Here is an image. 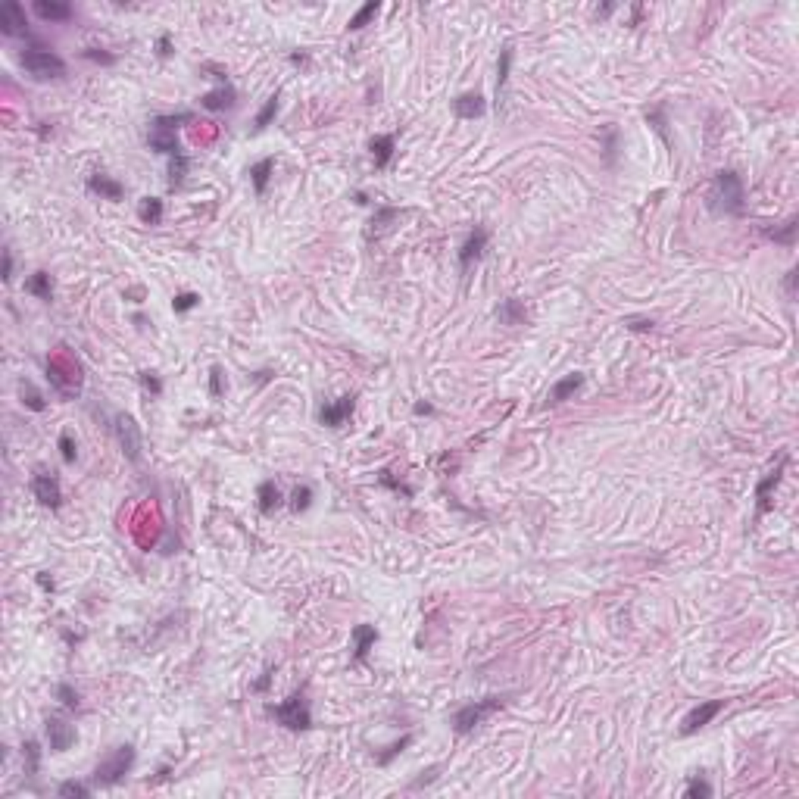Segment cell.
Segmentation results:
<instances>
[{"label": "cell", "instance_id": "obj_1", "mask_svg": "<svg viewBox=\"0 0 799 799\" xmlns=\"http://www.w3.org/2000/svg\"><path fill=\"white\" fill-rule=\"evenodd\" d=\"M712 209L724 216H740L746 209V191H743V178L733 169H721L712 181Z\"/></svg>", "mask_w": 799, "mask_h": 799}, {"label": "cell", "instance_id": "obj_2", "mask_svg": "<svg viewBox=\"0 0 799 799\" xmlns=\"http://www.w3.org/2000/svg\"><path fill=\"white\" fill-rule=\"evenodd\" d=\"M19 63H23V69L32 78H38V82H54V78L66 75V63H63V56H56L54 50L41 47V44L25 47L23 56H19Z\"/></svg>", "mask_w": 799, "mask_h": 799}, {"label": "cell", "instance_id": "obj_3", "mask_svg": "<svg viewBox=\"0 0 799 799\" xmlns=\"http://www.w3.org/2000/svg\"><path fill=\"white\" fill-rule=\"evenodd\" d=\"M132 765H135V746H128V743L116 746L106 759L97 762V768H94V781L104 783V787H113V783H119L122 777L132 772Z\"/></svg>", "mask_w": 799, "mask_h": 799}, {"label": "cell", "instance_id": "obj_4", "mask_svg": "<svg viewBox=\"0 0 799 799\" xmlns=\"http://www.w3.org/2000/svg\"><path fill=\"white\" fill-rule=\"evenodd\" d=\"M268 715L278 724H285L287 731H306L312 724V712H309V700L303 693L287 696L281 706H268Z\"/></svg>", "mask_w": 799, "mask_h": 799}, {"label": "cell", "instance_id": "obj_5", "mask_svg": "<svg viewBox=\"0 0 799 799\" xmlns=\"http://www.w3.org/2000/svg\"><path fill=\"white\" fill-rule=\"evenodd\" d=\"M506 706V696H484V700H475L469 702V706H462L459 712L453 715V731L456 733H469L475 731L478 724L484 721V718H490L497 709Z\"/></svg>", "mask_w": 799, "mask_h": 799}, {"label": "cell", "instance_id": "obj_6", "mask_svg": "<svg viewBox=\"0 0 799 799\" xmlns=\"http://www.w3.org/2000/svg\"><path fill=\"white\" fill-rule=\"evenodd\" d=\"M116 438H119V447L128 462H141V428L125 412L116 416Z\"/></svg>", "mask_w": 799, "mask_h": 799}, {"label": "cell", "instance_id": "obj_7", "mask_svg": "<svg viewBox=\"0 0 799 799\" xmlns=\"http://www.w3.org/2000/svg\"><path fill=\"white\" fill-rule=\"evenodd\" d=\"M32 493H35V500H38L41 506H47V509H60V506H63L60 481H56V475H50V471H35Z\"/></svg>", "mask_w": 799, "mask_h": 799}, {"label": "cell", "instance_id": "obj_8", "mask_svg": "<svg viewBox=\"0 0 799 799\" xmlns=\"http://www.w3.org/2000/svg\"><path fill=\"white\" fill-rule=\"evenodd\" d=\"M783 469H787V453L777 459V466L768 471V475L759 481V488H755V512H759V515H765L768 509H772V493H774L777 484H781Z\"/></svg>", "mask_w": 799, "mask_h": 799}, {"label": "cell", "instance_id": "obj_9", "mask_svg": "<svg viewBox=\"0 0 799 799\" xmlns=\"http://www.w3.org/2000/svg\"><path fill=\"white\" fill-rule=\"evenodd\" d=\"M0 32H4L6 38H19V35H25V38H28L25 10L16 4V0H6V4L0 6Z\"/></svg>", "mask_w": 799, "mask_h": 799}, {"label": "cell", "instance_id": "obj_10", "mask_svg": "<svg viewBox=\"0 0 799 799\" xmlns=\"http://www.w3.org/2000/svg\"><path fill=\"white\" fill-rule=\"evenodd\" d=\"M721 709H724V700H709V702H700V706L690 709V712H687V718L681 721V733H684V737H690V733H696L700 728H706V724H709L712 718H715Z\"/></svg>", "mask_w": 799, "mask_h": 799}, {"label": "cell", "instance_id": "obj_11", "mask_svg": "<svg viewBox=\"0 0 799 799\" xmlns=\"http://www.w3.org/2000/svg\"><path fill=\"white\" fill-rule=\"evenodd\" d=\"M47 743L54 752H66L69 746L75 743V728H72L63 715H50L47 718Z\"/></svg>", "mask_w": 799, "mask_h": 799}, {"label": "cell", "instance_id": "obj_12", "mask_svg": "<svg viewBox=\"0 0 799 799\" xmlns=\"http://www.w3.org/2000/svg\"><path fill=\"white\" fill-rule=\"evenodd\" d=\"M353 406H356V397L347 394V397H337L334 403H325L322 412H318V422L325 428H340L347 419L353 416Z\"/></svg>", "mask_w": 799, "mask_h": 799}, {"label": "cell", "instance_id": "obj_13", "mask_svg": "<svg viewBox=\"0 0 799 799\" xmlns=\"http://www.w3.org/2000/svg\"><path fill=\"white\" fill-rule=\"evenodd\" d=\"M488 237H490L488 228H481V225H478V228L466 237V244H462V250H459V268H462V272H469L471 263H478V259L484 256V250H488Z\"/></svg>", "mask_w": 799, "mask_h": 799}, {"label": "cell", "instance_id": "obj_14", "mask_svg": "<svg viewBox=\"0 0 799 799\" xmlns=\"http://www.w3.org/2000/svg\"><path fill=\"white\" fill-rule=\"evenodd\" d=\"M147 144H150V150H156V154H166L169 159L181 154V147H178V137H175V128H166V125H159L156 119L150 122V135H147Z\"/></svg>", "mask_w": 799, "mask_h": 799}, {"label": "cell", "instance_id": "obj_15", "mask_svg": "<svg viewBox=\"0 0 799 799\" xmlns=\"http://www.w3.org/2000/svg\"><path fill=\"white\" fill-rule=\"evenodd\" d=\"M484 110H488V100L475 91L459 94V97L453 100V113L459 116V119H478V116H484Z\"/></svg>", "mask_w": 799, "mask_h": 799}, {"label": "cell", "instance_id": "obj_16", "mask_svg": "<svg viewBox=\"0 0 799 799\" xmlns=\"http://www.w3.org/2000/svg\"><path fill=\"white\" fill-rule=\"evenodd\" d=\"M35 13L44 23H69L72 19V6L66 0H35Z\"/></svg>", "mask_w": 799, "mask_h": 799}, {"label": "cell", "instance_id": "obj_17", "mask_svg": "<svg viewBox=\"0 0 799 799\" xmlns=\"http://www.w3.org/2000/svg\"><path fill=\"white\" fill-rule=\"evenodd\" d=\"M584 388V375H565L562 381H556L553 388H550V397H547V403L550 406H556V403H565V400H571L578 394V390Z\"/></svg>", "mask_w": 799, "mask_h": 799}, {"label": "cell", "instance_id": "obj_18", "mask_svg": "<svg viewBox=\"0 0 799 799\" xmlns=\"http://www.w3.org/2000/svg\"><path fill=\"white\" fill-rule=\"evenodd\" d=\"M235 100H237V91L231 88L228 82H222V85H219V88H216V91L203 94V97H200V104L206 106V110H213V113H216V110H231V106H235Z\"/></svg>", "mask_w": 799, "mask_h": 799}, {"label": "cell", "instance_id": "obj_19", "mask_svg": "<svg viewBox=\"0 0 799 799\" xmlns=\"http://www.w3.org/2000/svg\"><path fill=\"white\" fill-rule=\"evenodd\" d=\"M88 191L100 194V197H106V200H122V194H125V187H122V185H119V181H116V178L104 175V172H94V175L88 178Z\"/></svg>", "mask_w": 799, "mask_h": 799}, {"label": "cell", "instance_id": "obj_20", "mask_svg": "<svg viewBox=\"0 0 799 799\" xmlns=\"http://www.w3.org/2000/svg\"><path fill=\"white\" fill-rule=\"evenodd\" d=\"M375 640H378V631L372 624H356L353 628V659L356 662H362V659L368 656V650L375 646Z\"/></svg>", "mask_w": 799, "mask_h": 799}, {"label": "cell", "instance_id": "obj_21", "mask_svg": "<svg viewBox=\"0 0 799 799\" xmlns=\"http://www.w3.org/2000/svg\"><path fill=\"white\" fill-rule=\"evenodd\" d=\"M372 156H375V166L378 169H384V166L394 159V150H397V137L394 135H378V137H372Z\"/></svg>", "mask_w": 799, "mask_h": 799}, {"label": "cell", "instance_id": "obj_22", "mask_svg": "<svg viewBox=\"0 0 799 799\" xmlns=\"http://www.w3.org/2000/svg\"><path fill=\"white\" fill-rule=\"evenodd\" d=\"M509 69H512V44H506L500 50V63H497V110L503 106V94H506V82H509Z\"/></svg>", "mask_w": 799, "mask_h": 799}, {"label": "cell", "instance_id": "obj_23", "mask_svg": "<svg viewBox=\"0 0 799 799\" xmlns=\"http://www.w3.org/2000/svg\"><path fill=\"white\" fill-rule=\"evenodd\" d=\"M272 172H275V159L272 156H266V159H259V163H253L250 166V181H253V191L263 197L266 194V187H268V178H272Z\"/></svg>", "mask_w": 799, "mask_h": 799}, {"label": "cell", "instance_id": "obj_24", "mask_svg": "<svg viewBox=\"0 0 799 799\" xmlns=\"http://www.w3.org/2000/svg\"><path fill=\"white\" fill-rule=\"evenodd\" d=\"M256 497H259V512H266V515H272V512L281 506V490L275 488V481H263V484H259Z\"/></svg>", "mask_w": 799, "mask_h": 799}, {"label": "cell", "instance_id": "obj_25", "mask_svg": "<svg viewBox=\"0 0 799 799\" xmlns=\"http://www.w3.org/2000/svg\"><path fill=\"white\" fill-rule=\"evenodd\" d=\"M25 290L32 297H38V300H54V281H50L47 272H35L32 278L25 281Z\"/></svg>", "mask_w": 799, "mask_h": 799}, {"label": "cell", "instance_id": "obj_26", "mask_svg": "<svg viewBox=\"0 0 799 799\" xmlns=\"http://www.w3.org/2000/svg\"><path fill=\"white\" fill-rule=\"evenodd\" d=\"M497 318L503 325H521V322H525V303L515 300V297H512V300H503V303H500V309H497Z\"/></svg>", "mask_w": 799, "mask_h": 799}, {"label": "cell", "instance_id": "obj_27", "mask_svg": "<svg viewBox=\"0 0 799 799\" xmlns=\"http://www.w3.org/2000/svg\"><path fill=\"white\" fill-rule=\"evenodd\" d=\"M278 97H281V94L275 91L272 97H268L266 104H263V110H259V113H256V119H253V132H263V128L272 125V119L278 116Z\"/></svg>", "mask_w": 799, "mask_h": 799}, {"label": "cell", "instance_id": "obj_28", "mask_svg": "<svg viewBox=\"0 0 799 799\" xmlns=\"http://www.w3.org/2000/svg\"><path fill=\"white\" fill-rule=\"evenodd\" d=\"M137 216H141L144 225H159V222H163V200L144 197L141 206H137Z\"/></svg>", "mask_w": 799, "mask_h": 799}, {"label": "cell", "instance_id": "obj_29", "mask_svg": "<svg viewBox=\"0 0 799 799\" xmlns=\"http://www.w3.org/2000/svg\"><path fill=\"white\" fill-rule=\"evenodd\" d=\"M378 10H381V6H378L375 0H368L366 6H359V10H356L353 16H350V23H347V28H350V32H359V28H366V25L378 16Z\"/></svg>", "mask_w": 799, "mask_h": 799}, {"label": "cell", "instance_id": "obj_30", "mask_svg": "<svg viewBox=\"0 0 799 799\" xmlns=\"http://www.w3.org/2000/svg\"><path fill=\"white\" fill-rule=\"evenodd\" d=\"M19 394H23V403H25L32 412H44V406H47V403H44V397H41L38 390H35V384H32V381H23V384H19Z\"/></svg>", "mask_w": 799, "mask_h": 799}, {"label": "cell", "instance_id": "obj_31", "mask_svg": "<svg viewBox=\"0 0 799 799\" xmlns=\"http://www.w3.org/2000/svg\"><path fill=\"white\" fill-rule=\"evenodd\" d=\"M185 175H187V156L185 154L172 156V163H169V187H181Z\"/></svg>", "mask_w": 799, "mask_h": 799}, {"label": "cell", "instance_id": "obj_32", "mask_svg": "<svg viewBox=\"0 0 799 799\" xmlns=\"http://www.w3.org/2000/svg\"><path fill=\"white\" fill-rule=\"evenodd\" d=\"M56 700H60L66 709H78V706H82V696H78V690L72 687V684H56Z\"/></svg>", "mask_w": 799, "mask_h": 799}, {"label": "cell", "instance_id": "obj_33", "mask_svg": "<svg viewBox=\"0 0 799 799\" xmlns=\"http://www.w3.org/2000/svg\"><path fill=\"white\" fill-rule=\"evenodd\" d=\"M23 759H25V772L28 774H38V762H41V750L35 740H28V743L23 746Z\"/></svg>", "mask_w": 799, "mask_h": 799}, {"label": "cell", "instance_id": "obj_34", "mask_svg": "<svg viewBox=\"0 0 799 799\" xmlns=\"http://www.w3.org/2000/svg\"><path fill=\"white\" fill-rule=\"evenodd\" d=\"M309 503H312V488H297L294 493H290V509L294 512H303V509H309Z\"/></svg>", "mask_w": 799, "mask_h": 799}, {"label": "cell", "instance_id": "obj_35", "mask_svg": "<svg viewBox=\"0 0 799 799\" xmlns=\"http://www.w3.org/2000/svg\"><path fill=\"white\" fill-rule=\"evenodd\" d=\"M768 237H772L774 244H787V247H793V241H796V219H790L781 231H768Z\"/></svg>", "mask_w": 799, "mask_h": 799}, {"label": "cell", "instance_id": "obj_36", "mask_svg": "<svg viewBox=\"0 0 799 799\" xmlns=\"http://www.w3.org/2000/svg\"><path fill=\"white\" fill-rule=\"evenodd\" d=\"M63 799H69V796H78V799H85V796H91V787L88 783H78V781H66V783H60V790H56Z\"/></svg>", "mask_w": 799, "mask_h": 799}, {"label": "cell", "instance_id": "obj_37", "mask_svg": "<svg viewBox=\"0 0 799 799\" xmlns=\"http://www.w3.org/2000/svg\"><path fill=\"white\" fill-rule=\"evenodd\" d=\"M684 796H687V799H696V796L709 799V796H712V783H709V781H702V777H693V781L687 783Z\"/></svg>", "mask_w": 799, "mask_h": 799}, {"label": "cell", "instance_id": "obj_38", "mask_svg": "<svg viewBox=\"0 0 799 799\" xmlns=\"http://www.w3.org/2000/svg\"><path fill=\"white\" fill-rule=\"evenodd\" d=\"M200 303V294H194V290H185V294H178L175 300H172V309L175 312H187V309H194Z\"/></svg>", "mask_w": 799, "mask_h": 799}, {"label": "cell", "instance_id": "obj_39", "mask_svg": "<svg viewBox=\"0 0 799 799\" xmlns=\"http://www.w3.org/2000/svg\"><path fill=\"white\" fill-rule=\"evenodd\" d=\"M209 394H213V397L225 394V372L219 366H213V372H209Z\"/></svg>", "mask_w": 799, "mask_h": 799}, {"label": "cell", "instance_id": "obj_40", "mask_svg": "<svg viewBox=\"0 0 799 799\" xmlns=\"http://www.w3.org/2000/svg\"><path fill=\"white\" fill-rule=\"evenodd\" d=\"M60 453H63V462H75L78 450H75V440H72V434H60Z\"/></svg>", "mask_w": 799, "mask_h": 799}, {"label": "cell", "instance_id": "obj_41", "mask_svg": "<svg viewBox=\"0 0 799 799\" xmlns=\"http://www.w3.org/2000/svg\"><path fill=\"white\" fill-rule=\"evenodd\" d=\"M409 743H412V737H409V733H406V737L400 740V743H394V746H390V750L384 752V755H378V765H388V762L394 759V755H400V752H403V750H406V746H409Z\"/></svg>", "mask_w": 799, "mask_h": 799}, {"label": "cell", "instance_id": "obj_42", "mask_svg": "<svg viewBox=\"0 0 799 799\" xmlns=\"http://www.w3.org/2000/svg\"><path fill=\"white\" fill-rule=\"evenodd\" d=\"M141 384H144V390H150L154 397L163 394V381H159L154 372H141Z\"/></svg>", "mask_w": 799, "mask_h": 799}, {"label": "cell", "instance_id": "obj_43", "mask_svg": "<svg viewBox=\"0 0 799 799\" xmlns=\"http://www.w3.org/2000/svg\"><path fill=\"white\" fill-rule=\"evenodd\" d=\"M85 60H91V63H104V66H113L116 56H113V54H104V50H97V47H88V50H85Z\"/></svg>", "mask_w": 799, "mask_h": 799}, {"label": "cell", "instance_id": "obj_44", "mask_svg": "<svg viewBox=\"0 0 799 799\" xmlns=\"http://www.w3.org/2000/svg\"><path fill=\"white\" fill-rule=\"evenodd\" d=\"M624 325H628L631 331H650V328H652V318H628Z\"/></svg>", "mask_w": 799, "mask_h": 799}, {"label": "cell", "instance_id": "obj_45", "mask_svg": "<svg viewBox=\"0 0 799 799\" xmlns=\"http://www.w3.org/2000/svg\"><path fill=\"white\" fill-rule=\"evenodd\" d=\"M156 54H159V56H169V54H172V38H169V35H159Z\"/></svg>", "mask_w": 799, "mask_h": 799}, {"label": "cell", "instance_id": "obj_46", "mask_svg": "<svg viewBox=\"0 0 799 799\" xmlns=\"http://www.w3.org/2000/svg\"><path fill=\"white\" fill-rule=\"evenodd\" d=\"M10 278H13V253L4 250V281H10Z\"/></svg>", "mask_w": 799, "mask_h": 799}, {"label": "cell", "instance_id": "obj_47", "mask_svg": "<svg viewBox=\"0 0 799 799\" xmlns=\"http://www.w3.org/2000/svg\"><path fill=\"white\" fill-rule=\"evenodd\" d=\"M787 294L790 297L796 294V268H793V272H787Z\"/></svg>", "mask_w": 799, "mask_h": 799}, {"label": "cell", "instance_id": "obj_48", "mask_svg": "<svg viewBox=\"0 0 799 799\" xmlns=\"http://www.w3.org/2000/svg\"><path fill=\"white\" fill-rule=\"evenodd\" d=\"M268 681H272V671H266L263 678H259L256 684H253V690H266V687H268Z\"/></svg>", "mask_w": 799, "mask_h": 799}, {"label": "cell", "instance_id": "obj_49", "mask_svg": "<svg viewBox=\"0 0 799 799\" xmlns=\"http://www.w3.org/2000/svg\"><path fill=\"white\" fill-rule=\"evenodd\" d=\"M416 412H419V416H431L434 409H431V406H428V403H419V406H416Z\"/></svg>", "mask_w": 799, "mask_h": 799}, {"label": "cell", "instance_id": "obj_50", "mask_svg": "<svg viewBox=\"0 0 799 799\" xmlns=\"http://www.w3.org/2000/svg\"><path fill=\"white\" fill-rule=\"evenodd\" d=\"M38 581H41V587H44V590H54V578H47V575H41Z\"/></svg>", "mask_w": 799, "mask_h": 799}, {"label": "cell", "instance_id": "obj_51", "mask_svg": "<svg viewBox=\"0 0 799 799\" xmlns=\"http://www.w3.org/2000/svg\"><path fill=\"white\" fill-rule=\"evenodd\" d=\"M290 63H306V54H290Z\"/></svg>", "mask_w": 799, "mask_h": 799}]
</instances>
